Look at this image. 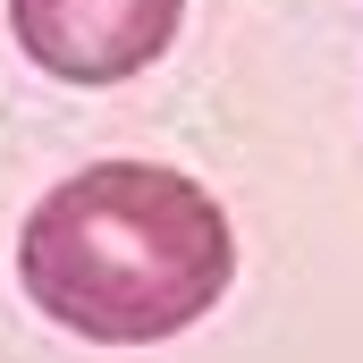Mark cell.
Wrapping results in <instances>:
<instances>
[{
  "mask_svg": "<svg viewBox=\"0 0 363 363\" xmlns=\"http://www.w3.org/2000/svg\"><path fill=\"white\" fill-rule=\"evenodd\" d=\"M17 279L43 321L93 347H152L194 330L228 279V211L161 161H93L26 211Z\"/></svg>",
  "mask_w": 363,
  "mask_h": 363,
  "instance_id": "6da1fadb",
  "label": "cell"
},
{
  "mask_svg": "<svg viewBox=\"0 0 363 363\" xmlns=\"http://www.w3.org/2000/svg\"><path fill=\"white\" fill-rule=\"evenodd\" d=\"M186 0H9L17 51L68 85H118L152 68L178 34Z\"/></svg>",
  "mask_w": 363,
  "mask_h": 363,
  "instance_id": "7a4b0ae2",
  "label": "cell"
}]
</instances>
